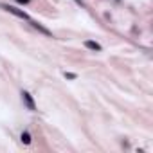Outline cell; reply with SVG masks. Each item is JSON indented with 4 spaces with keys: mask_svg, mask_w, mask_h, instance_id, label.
<instances>
[{
    "mask_svg": "<svg viewBox=\"0 0 153 153\" xmlns=\"http://www.w3.org/2000/svg\"><path fill=\"white\" fill-rule=\"evenodd\" d=\"M18 2H22V4H27V2H29V0H18Z\"/></svg>",
    "mask_w": 153,
    "mask_h": 153,
    "instance_id": "cell-7",
    "label": "cell"
},
{
    "mask_svg": "<svg viewBox=\"0 0 153 153\" xmlns=\"http://www.w3.org/2000/svg\"><path fill=\"white\" fill-rule=\"evenodd\" d=\"M0 7L2 9H6L7 13H11V15H15V16H18V18H22V20H31V16L24 11V9H18V7H15V6H9V4H0Z\"/></svg>",
    "mask_w": 153,
    "mask_h": 153,
    "instance_id": "cell-1",
    "label": "cell"
},
{
    "mask_svg": "<svg viewBox=\"0 0 153 153\" xmlns=\"http://www.w3.org/2000/svg\"><path fill=\"white\" fill-rule=\"evenodd\" d=\"M22 101L25 103V106H27V108H29L31 112H34V110H36V105H34V99H33V96H31L29 92H25V90L22 92Z\"/></svg>",
    "mask_w": 153,
    "mask_h": 153,
    "instance_id": "cell-2",
    "label": "cell"
},
{
    "mask_svg": "<svg viewBox=\"0 0 153 153\" xmlns=\"http://www.w3.org/2000/svg\"><path fill=\"white\" fill-rule=\"evenodd\" d=\"M76 2H78V4H79V6H83V2H81V0H76Z\"/></svg>",
    "mask_w": 153,
    "mask_h": 153,
    "instance_id": "cell-8",
    "label": "cell"
},
{
    "mask_svg": "<svg viewBox=\"0 0 153 153\" xmlns=\"http://www.w3.org/2000/svg\"><path fill=\"white\" fill-rule=\"evenodd\" d=\"M20 140H22L24 144H31V140H33V139H31V133H29V131H24V133L20 135Z\"/></svg>",
    "mask_w": 153,
    "mask_h": 153,
    "instance_id": "cell-5",
    "label": "cell"
},
{
    "mask_svg": "<svg viewBox=\"0 0 153 153\" xmlns=\"http://www.w3.org/2000/svg\"><path fill=\"white\" fill-rule=\"evenodd\" d=\"M65 78H68V79H74V78H76V74H67V72H65Z\"/></svg>",
    "mask_w": 153,
    "mask_h": 153,
    "instance_id": "cell-6",
    "label": "cell"
},
{
    "mask_svg": "<svg viewBox=\"0 0 153 153\" xmlns=\"http://www.w3.org/2000/svg\"><path fill=\"white\" fill-rule=\"evenodd\" d=\"M85 45H87V49H90V51H101V45L97 43V42H92V40H87L85 42Z\"/></svg>",
    "mask_w": 153,
    "mask_h": 153,
    "instance_id": "cell-4",
    "label": "cell"
},
{
    "mask_svg": "<svg viewBox=\"0 0 153 153\" xmlns=\"http://www.w3.org/2000/svg\"><path fill=\"white\" fill-rule=\"evenodd\" d=\"M29 24H31V25H33V27H34V29H38V31H40V33H43V34H47V36H52V33H51V31H49V29H45V27H43V25H40V24H38V22H34V20H33V18H31V20H29Z\"/></svg>",
    "mask_w": 153,
    "mask_h": 153,
    "instance_id": "cell-3",
    "label": "cell"
}]
</instances>
